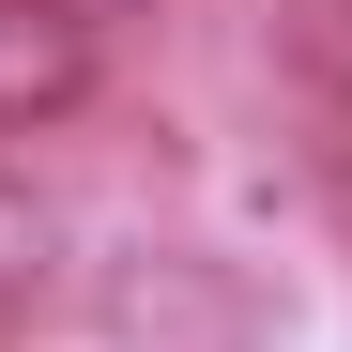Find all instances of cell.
Instances as JSON below:
<instances>
[{"mask_svg": "<svg viewBox=\"0 0 352 352\" xmlns=\"http://www.w3.org/2000/svg\"><path fill=\"white\" fill-rule=\"evenodd\" d=\"M92 92H107V46H92L77 16H46V0H0V138L77 123Z\"/></svg>", "mask_w": 352, "mask_h": 352, "instance_id": "cell-1", "label": "cell"}, {"mask_svg": "<svg viewBox=\"0 0 352 352\" xmlns=\"http://www.w3.org/2000/svg\"><path fill=\"white\" fill-rule=\"evenodd\" d=\"M46 276H62V214H46L31 184H0V322H16Z\"/></svg>", "mask_w": 352, "mask_h": 352, "instance_id": "cell-2", "label": "cell"}, {"mask_svg": "<svg viewBox=\"0 0 352 352\" xmlns=\"http://www.w3.org/2000/svg\"><path fill=\"white\" fill-rule=\"evenodd\" d=\"M46 16H77V31L107 46V31H138V16H153V0H46Z\"/></svg>", "mask_w": 352, "mask_h": 352, "instance_id": "cell-3", "label": "cell"}, {"mask_svg": "<svg viewBox=\"0 0 352 352\" xmlns=\"http://www.w3.org/2000/svg\"><path fill=\"white\" fill-rule=\"evenodd\" d=\"M337 184H352V107H337Z\"/></svg>", "mask_w": 352, "mask_h": 352, "instance_id": "cell-4", "label": "cell"}]
</instances>
